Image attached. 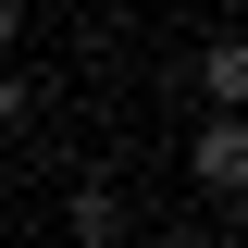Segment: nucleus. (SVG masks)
Returning a JSON list of instances; mask_svg holds the SVG:
<instances>
[{
    "label": "nucleus",
    "mask_w": 248,
    "mask_h": 248,
    "mask_svg": "<svg viewBox=\"0 0 248 248\" xmlns=\"http://www.w3.org/2000/svg\"><path fill=\"white\" fill-rule=\"evenodd\" d=\"M186 174L211 186V199H236V186H248V137H236V112H223L211 137H199V161H186Z\"/></svg>",
    "instance_id": "obj_1"
},
{
    "label": "nucleus",
    "mask_w": 248,
    "mask_h": 248,
    "mask_svg": "<svg viewBox=\"0 0 248 248\" xmlns=\"http://www.w3.org/2000/svg\"><path fill=\"white\" fill-rule=\"evenodd\" d=\"M124 236V199H112V186H75V248H112Z\"/></svg>",
    "instance_id": "obj_2"
},
{
    "label": "nucleus",
    "mask_w": 248,
    "mask_h": 248,
    "mask_svg": "<svg viewBox=\"0 0 248 248\" xmlns=\"http://www.w3.org/2000/svg\"><path fill=\"white\" fill-rule=\"evenodd\" d=\"M199 87L236 112V87H248V50H236V37H211V50H199Z\"/></svg>",
    "instance_id": "obj_3"
},
{
    "label": "nucleus",
    "mask_w": 248,
    "mask_h": 248,
    "mask_svg": "<svg viewBox=\"0 0 248 248\" xmlns=\"http://www.w3.org/2000/svg\"><path fill=\"white\" fill-rule=\"evenodd\" d=\"M13 37H25V0H0V50H13Z\"/></svg>",
    "instance_id": "obj_4"
},
{
    "label": "nucleus",
    "mask_w": 248,
    "mask_h": 248,
    "mask_svg": "<svg viewBox=\"0 0 248 248\" xmlns=\"http://www.w3.org/2000/svg\"><path fill=\"white\" fill-rule=\"evenodd\" d=\"M199 248H223V236H199Z\"/></svg>",
    "instance_id": "obj_5"
}]
</instances>
